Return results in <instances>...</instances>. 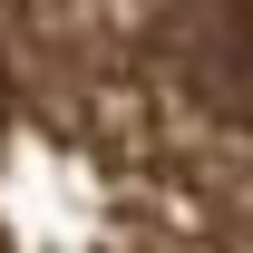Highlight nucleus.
Instances as JSON below:
<instances>
[{"instance_id": "obj_1", "label": "nucleus", "mask_w": 253, "mask_h": 253, "mask_svg": "<svg viewBox=\"0 0 253 253\" xmlns=\"http://www.w3.org/2000/svg\"><path fill=\"white\" fill-rule=\"evenodd\" d=\"M0 253H253V0H0Z\"/></svg>"}]
</instances>
